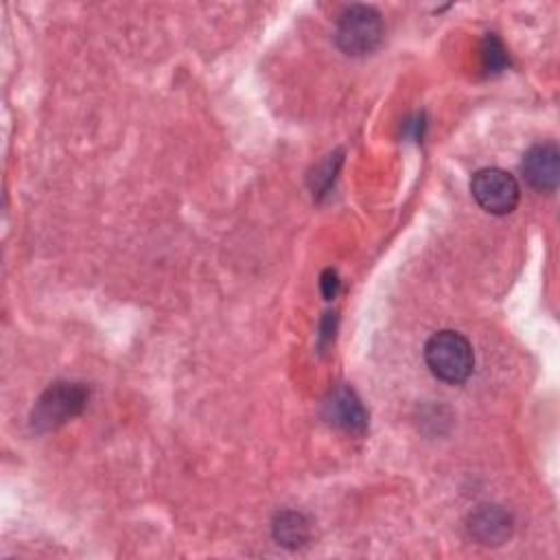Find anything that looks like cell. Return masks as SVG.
<instances>
[{
	"instance_id": "cell-1",
	"label": "cell",
	"mask_w": 560,
	"mask_h": 560,
	"mask_svg": "<svg viewBox=\"0 0 560 560\" xmlns=\"http://www.w3.org/2000/svg\"><path fill=\"white\" fill-rule=\"evenodd\" d=\"M424 361L444 383H464L472 374L475 354L470 341L455 330L435 332L424 346Z\"/></svg>"
},
{
	"instance_id": "cell-2",
	"label": "cell",
	"mask_w": 560,
	"mask_h": 560,
	"mask_svg": "<svg viewBox=\"0 0 560 560\" xmlns=\"http://www.w3.org/2000/svg\"><path fill=\"white\" fill-rule=\"evenodd\" d=\"M383 33L381 13L374 7L352 4L339 15L335 39L346 55L359 57L372 52L381 44Z\"/></svg>"
},
{
	"instance_id": "cell-3",
	"label": "cell",
	"mask_w": 560,
	"mask_h": 560,
	"mask_svg": "<svg viewBox=\"0 0 560 560\" xmlns=\"http://www.w3.org/2000/svg\"><path fill=\"white\" fill-rule=\"evenodd\" d=\"M88 402V389L81 383L57 381L35 402L31 424L39 431H50L79 416Z\"/></svg>"
},
{
	"instance_id": "cell-4",
	"label": "cell",
	"mask_w": 560,
	"mask_h": 560,
	"mask_svg": "<svg viewBox=\"0 0 560 560\" xmlns=\"http://www.w3.org/2000/svg\"><path fill=\"white\" fill-rule=\"evenodd\" d=\"M475 201L490 214H508L516 208L521 188L518 182L501 168H481L470 179Z\"/></svg>"
},
{
	"instance_id": "cell-5",
	"label": "cell",
	"mask_w": 560,
	"mask_h": 560,
	"mask_svg": "<svg viewBox=\"0 0 560 560\" xmlns=\"http://www.w3.org/2000/svg\"><path fill=\"white\" fill-rule=\"evenodd\" d=\"M521 171L525 182L540 190V192H553L558 188L560 177V151L556 142H542L527 149L521 162Z\"/></svg>"
},
{
	"instance_id": "cell-6",
	"label": "cell",
	"mask_w": 560,
	"mask_h": 560,
	"mask_svg": "<svg viewBox=\"0 0 560 560\" xmlns=\"http://www.w3.org/2000/svg\"><path fill=\"white\" fill-rule=\"evenodd\" d=\"M514 523L501 505H479L468 516V534L486 547H499L512 536Z\"/></svg>"
},
{
	"instance_id": "cell-7",
	"label": "cell",
	"mask_w": 560,
	"mask_h": 560,
	"mask_svg": "<svg viewBox=\"0 0 560 560\" xmlns=\"http://www.w3.org/2000/svg\"><path fill=\"white\" fill-rule=\"evenodd\" d=\"M324 416L330 424L350 433H361L368 427V413L359 396L350 387H337L328 396L324 405Z\"/></svg>"
},
{
	"instance_id": "cell-8",
	"label": "cell",
	"mask_w": 560,
	"mask_h": 560,
	"mask_svg": "<svg viewBox=\"0 0 560 560\" xmlns=\"http://www.w3.org/2000/svg\"><path fill=\"white\" fill-rule=\"evenodd\" d=\"M273 540L287 549H300L311 538V525L302 512L282 510L271 523Z\"/></svg>"
},
{
	"instance_id": "cell-9",
	"label": "cell",
	"mask_w": 560,
	"mask_h": 560,
	"mask_svg": "<svg viewBox=\"0 0 560 560\" xmlns=\"http://www.w3.org/2000/svg\"><path fill=\"white\" fill-rule=\"evenodd\" d=\"M481 57H483V66L488 72H499L505 68L508 63V55H505V48L503 44L494 37V35H488L486 42H483V48H481Z\"/></svg>"
},
{
	"instance_id": "cell-10",
	"label": "cell",
	"mask_w": 560,
	"mask_h": 560,
	"mask_svg": "<svg viewBox=\"0 0 560 560\" xmlns=\"http://www.w3.org/2000/svg\"><path fill=\"white\" fill-rule=\"evenodd\" d=\"M319 287H322V293H324V298H326V300H332V298L339 293V287H341L337 271H335V269H326V271L322 273Z\"/></svg>"
}]
</instances>
